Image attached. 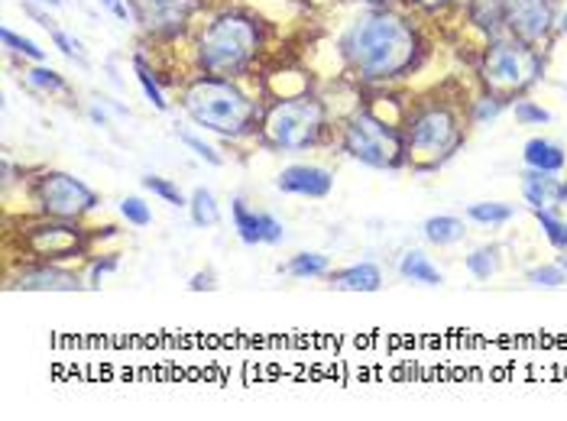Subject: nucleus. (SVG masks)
<instances>
[{"label": "nucleus", "mask_w": 567, "mask_h": 421, "mask_svg": "<svg viewBox=\"0 0 567 421\" xmlns=\"http://www.w3.org/2000/svg\"><path fill=\"white\" fill-rule=\"evenodd\" d=\"M341 55L360 82H393L419 62V33L393 10L373 7L344 30Z\"/></svg>", "instance_id": "f257e3e1"}, {"label": "nucleus", "mask_w": 567, "mask_h": 421, "mask_svg": "<svg viewBox=\"0 0 567 421\" xmlns=\"http://www.w3.org/2000/svg\"><path fill=\"white\" fill-rule=\"evenodd\" d=\"M182 111L198 126L220 133L227 140L250 136L260 126L257 101L234 82L218 75H202L182 91Z\"/></svg>", "instance_id": "f03ea898"}, {"label": "nucleus", "mask_w": 567, "mask_h": 421, "mask_svg": "<svg viewBox=\"0 0 567 421\" xmlns=\"http://www.w3.org/2000/svg\"><path fill=\"white\" fill-rule=\"evenodd\" d=\"M260 49L262 23L244 10L218 13L195 45L202 72L218 79H240L257 62Z\"/></svg>", "instance_id": "7ed1b4c3"}, {"label": "nucleus", "mask_w": 567, "mask_h": 421, "mask_svg": "<svg viewBox=\"0 0 567 421\" xmlns=\"http://www.w3.org/2000/svg\"><path fill=\"white\" fill-rule=\"evenodd\" d=\"M328 126V107L311 97V94H292V97H279L272 101L260 117L262 140L272 150H308L321 140Z\"/></svg>", "instance_id": "20e7f679"}, {"label": "nucleus", "mask_w": 567, "mask_h": 421, "mask_svg": "<svg viewBox=\"0 0 567 421\" xmlns=\"http://www.w3.org/2000/svg\"><path fill=\"white\" fill-rule=\"evenodd\" d=\"M542 69H545V62H542V55L528 42L496 40L486 49V55H483L481 79L493 94L509 101L513 94H519L528 84L538 82Z\"/></svg>", "instance_id": "39448f33"}, {"label": "nucleus", "mask_w": 567, "mask_h": 421, "mask_svg": "<svg viewBox=\"0 0 567 421\" xmlns=\"http://www.w3.org/2000/svg\"><path fill=\"white\" fill-rule=\"evenodd\" d=\"M344 153L370 168H399L405 163V136L370 111L353 114L344 126Z\"/></svg>", "instance_id": "423d86ee"}, {"label": "nucleus", "mask_w": 567, "mask_h": 421, "mask_svg": "<svg viewBox=\"0 0 567 421\" xmlns=\"http://www.w3.org/2000/svg\"><path fill=\"white\" fill-rule=\"evenodd\" d=\"M461 140H464V133H461L457 117L447 107L432 104V107H422L409 121V130H405V153L422 168H435L437 163H444L461 146Z\"/></svg>", "instance_id": "0eeeda50"}, {"label": "nucleus", "mask_w": 567, "mask_h": 421, "mask_svg": "<svg viewBox=\"0 0 567 421\" xmlns=\"http://www.w3.org/2000/svg\"><path fill=\"white\" fill-rule=\"evenodd\" d=\"M33 198L45 217H59V220H82L85 214L97 208V195L82 178L69 172H55V168H49L33 182Z\"/></svg>", "instance_id": "6e6552de"}, {"label": "nucleus", "mask_w": 567, "mask_h": 421, "mask_svg": "<svg viewBox=\"0 0 567 421\" xmlns=\"http://www.w3.org/2000/svg\"><path fill=\"white\" fill-rule=\"evenodd\" d=\"M131 7L133 20L143 27V33L156 40H173L202 10V0H133Z\"/></svg>", "instance_id": "1a4fd4ad"}, {"label": "nucleus", "mask_w": 567, "mask_h": 421, "mask_svg": "<svg viewBox=\"0 0 567 421\" xmlns=\"http://www.w3.org/2000/svg\"><path fill=\"white\" fill-rule=\"evenodd\" d=\"M27 247L33 256H40L43 263H59L69 259L85 247V230L75 227V220H59L49 217L43 224H33L27 230Z\"/></svg>", "instance_id": "9d476101"}, {"label": "nucleus", "mask_w": 567, "mask_h": 421, "mask_svg": "<svg viewBox=\"0 0 567 421\" xmlns=\"http://www.w3.org/2000/svg\"><path fill=\"white\" fill-rule=\"evenodd\" d=\"M499 3H503V17H506V30L516 40L535 45L551 33V23H555L551 0H499Z\"/></svg>", "instance_id": "9b49d317"}, {"label": "nucleus", "mask_w": 567, "mask_h": 421, "mask_svg": "<svg viewBox=\"0 0 567 421\" xmlns=\"http://www.w3.org/2000/svg\"><path fill=\"white\" fill-rule=\"evenodd\" d=\"M230 217H234V230H237V237L247 244V247H276V244H282L286 240V227H282V220L279 217H272V214H266V210H250L247 208V202L244 198H234L230 202Z\"/></svg>", "instance_id": "f8f14e48"}, {"label": "nucleus", "mask_w": 567, "mask_h": 421, "mask_svg": "<svg viewBox=\"0 0 567 421\" xmlns=\"http://www.w3.org/2000/svg\"><path fill=\"white\" fill-rule=\"evenodd\" d=\"M276 188L286 195H302V198H328L334 188V172L315 163H296L276 175Z\"/></svg>", "instance_id": "ddd939ff"}, {"label": "nucleus", "mask_w": 567, "mask_h": 421, "mask_svg": "<svg viewBox=\"0 0 567 421\" xmlns=\"http://www.w3.org/2000/svg\"><path fill=\"white\" fill-rule=\"evenodd\" d=\"M10 289H27V292H79L82 289V279L69 269H59V266H33V269H23Z\"/></svg>", "instance_id": "4468645a"}, {"label": "nucleus", "mask_w": 567, "mask_h": 421, "mask_svg": "<svg viewBox=\"0 0 567 421\" xmlns=\"http://www.w3.org/2000/svg\"><path fill=\"white\" fill-rule=\"evenodd\" d=\"M523 195H525V202H528V205H532L535 210L555 208V205H561V182L555 178V172L525 168Z\"/></svg>", "instance_id": "2eb2a0df"}, {"label": "nucleus", "mask_w": 567, "mask_h": 421, "mask_svg": "<svg viewBox=\"0 0 567 421\" xmlns=\"http://www.w3.org/2000/svg\"><path fill=\"white\" fill-rule=\"evenodd\" d=\"M328 283L338 292H377L383 286V269L377 263H353L348 269L328 273Z\"/></svg>", "instance_id": "dca6fc26"}, {"label": "nucleus", "mask_w": 567, "mask_h": 421, "mask_svg": "<svg viewBox=\"0 0 567 421\" xmlns=\"http://www.w3.org/2000/svg\"><path fill=\"white\" fill-rule=\"evenodd\" d=\"M523 160L528 168H542V172H555V175L567 166L565 150L558 143H551V140H542V136L525 143Z\"/></svg>", "instance_id": "f3484780"}, {"label": "nucleus", "mask_w": 567, "mask_h": 421, "mask_svg": "<svg viewBox=\"0 0 567 421\" xmlns=\"http://www.w3.org/2000/svg\"><path fill=\"white\" fill-rule=\"evenodd\" d=\"M399 273H402L405 279H412V283H422V286H437V283H441L437 266L422 250L405 253L402 263H399Z\"/></svg>", "instance_id": "a211bd4d"}, {"label": "nucleus", "mask_w": 567, "mask_h": 421, "mask_svg": "<svg viewBox=\"0 0 567 421\" xmlns=\"http://www.w3.org/2000/svg\"><path fill=\"white\" fill-rule=\"evenodd\" d=\"M464 220L461 217H451V214H437V217H429L425 220V237L437 244V247H451L457 240H464Z\"/></svg>", "instance_id": "6ab92c4d"}, {"label": "nucleus", "mask_w": 567, "mask_h": 421, "mask_svg": "<svg viewBox=\"0 0 567 421\" xmlns=\"http://www.w3.org/2000/svg\"><path fill=\"white\" fill-rule=\"evenodd\" d=\"M286 276L292 279H318V276H328L331 273V263L324 253H296L286 266H282Z\"/></svg>", "instance_id": "aec40b11"}, {"label": "nucleus", "mask_w": 567, "mask_h": 421, "mask_svg": "<svg viewBox=\"0 0 567 421\" xmlns=\"http://www.w3.org/2000/svg\"><path fill=\"white\" fill-rule=\"evenodd\" d=\"M471 20L489 37H499L506 30V17H503V3L499 0H474L471 3Z\"/></svg>", "instance_id": "412c9836"}, {"label": "nucleus", "mask_w": 567, "mask_h": 421, "mask_svg": "<svg viewBox=\"0 0 567 421\" xmlns=\"http://www.w3.org/2000/svg\"><path fill=\"white\" fill-rule=\"evenodd\" d=\"M188 214H192V220H195L198 227H215L220 220L218 202H215V195H212L208 188H195V192L188 195Z\"/></svg>", "instance_id": "4be33fe9"}, {"label": "nucleus", "mask_w": 567, "mask_h": 421, "mask_svg": "<svg viewBox=\"0 0 567 421\" xmlns=\"http://www.w3.org/2000/svg\"><path fill=\"white\" fill-rule=\"evenodd\" d=\"M23 75H27V84L33 91H40V94H69V82L55 69L43 65V62H37V69H30Z\"/></svg>", "instance_id": "5701e85b"}, {"label": "nucleus", "mask_w": 567, "mask_h": 421, "mask_svg": "<svg viewBox=\"0 0 567 421\" xmlns=\"http://www.w3.org/2000/svg\"><path fill=\"white\" fill-rule=\"evenodd\" d=\"M133 65H136V82L143 88V94H146V101L156 107V111H169V101H166V94H163V88L156 82V75H153V69L136 55L133 59Z\"/></svg>", "instance_id": "b1692460"}, {"label": "nucleus", "mask_w": 567, "mask_h": 421, "mask_svg": "<svg viewBox=\"0 0 567 421\" xmlns=\"http://www.w3.org/2000/svg\"><path fill=\"white\" fill-rule=\"evenodd\" d=\"M143 188L146 192H153L156 198H163L166 205H175V208H188V198L182 195V188L169 182V178H163V175H146L143 178Z\"/></svg>", "instance_id": "393cba45"}, {"label": "nucleus", "mask_w": 567, "mask_h": 421, "mask_svg": "<svg viewBox=\"0 0 567 421\" xmlns=\"http://www.w3.org/2000/svg\"><path fill=\"white\" fill-rule=\"evenodd\" d=\"M467 214L477 224H506V220H513L516 208L513 205H503V202H477V205L467 208Z\"/></svg>", "instance_id": "a878e982"}, {"label": "nucleus", "mask_w": 567, "mask_h": 421, "mask_svg": "<svg viewBox=\"0 0 567 421\" xmlns=\"http://www.w3.org/2000/svg\"><path fill=\"white\" fill-rule=\"evenodd\" d=\"M0 40H3V45H7L10 52L23 55V59H30V62H45V49H40L37 42L27 40V37H20V33H13L10 27H3V30H0Z\"/></svg>", "instance_id": "bb28decb"}, {"label": "nucleus", "mask_w": 567, "mask_h": 421, "mask_svg": "<svg viewBox=\"0 0 567 421\" xmlns=\"http://www.w3.org/2000/svg\"><path fill=\"white\" fill-rule=\"evenodd\" d=\"M535 217H538V227L545 230V237L558 247V250H567V224L558 217V214H551V208L545 210H535Z\"/></svg>", "instance_id": "cd10ccee"}, {"label": "nucleus", "mask_w": 567, "mask_h": 421, "mask_svg": "<svg viewBox=\"0 0 567 421\" xmlns=\"http://www.w3.org/2000/svg\"><path fill=\"white\" fill-rule=\"evenodd\" d=\"M467 269L477 276V279H489L496 269H499V256L493 247H481V250H474L467 256Z\"/></svg>", "instance_id": "c85d7f7f"}, {"label": "nucleus", "mask_w": 567, "mask_h": 421, "mask_svg": "<svg viewBox=\"0 0 567 421\" xmlns=\"http://www.w3.org/2000/svg\"><path fill=\"white\" fill-rule=\"evenodd\" d=\"M121 217L127 224H133V227H150L153 224V210H150V205L143 198H136V195H127L121 202Z\"/></svg>", "instance_id": "c756f323"}, {"label": "nucleus", "mask_w": 567, "mask_h": 421, "mask_svg": "<svg viewBox=\"0 0 567 421\" xmlns=\"http://www.w3.org/2000/svg\"><path fill=\"white\" fill-rule=\"evenodd\" d=\"M528 283H532V286H545V289H558V286H565L567 283V269L561 263H555V266H538V269L528 273Z\"/></svg>", "instance_id": "7c9ffc66"}, {"label": "nucleus", "mask_w": 567, "mask_h": 421, "mask_svg": "<svg viewBox=\"0 0 567 421\" xmlns=\"http://www.w3.org/2000/svg\"><path fill=\"white\" fill-rule=\"evenodd\" d=\"M178 140H182V143H185V146H188V150L198 156V160H205L208 166H220V163H224V160L218 156V150H215L212 143H205L202 136H195V133L182 130V133H178Z\"/></svg>", "instance_id": "2f4dec72"}, {"label": "nucleus", "mask_w": 567, "mask_h": 421, "mask_svg": "<svg viewBox=\"0 0 567 421\" xmlns=\"http://www.w3.org/2000/svg\"><path fill=\"white\" fill-rule=\"evenodd\" d=\"M45 33H49V40L55 42V49H59L62 55H69V59H75L79 65H85V55H82V45H79V40H72L69 33H62L55 23H52V27H45Z\"/></svg>", "instance_id": "473e14b6"}, {"label": "nucleus", "mask_w": 567, "mask_h": 421, "mask_svg": "<svg viewBox=\"0 0 567 421\" xmlns=\"http://www.w3.org/2000/svg\"><path fill=\"white\" fill-rule=\"evenodd\" d=\"M503 111H506V97H499V94H483L481 101H477L474 121H477V124H486V121H496V117H499Z\"/></svg>", "instance_id": "72a5a7b5"}, {"label": "nucleus", "mask_w": 567, "mask_h": 421, "mask_svg": "<svg viewBox=\"0 0 567 421\" xmlns=\"http://www.w3.org/2000/svg\"><path fill=\"white\" fill-rule=\"evenodd\" d=\"M513 111H516V121H519L523 126L548 124V121H551V114H548L545 107H538L535 101H516V107H513Z\"/></svg>", "instance_id": "f704fd0d"}, {"label": "nucleus", "mask_w": 567, "mask_h": 421, "mask_svg": "<svg viewBox=\"0 0 567 421\" xmlns=\"http://www.w3.org/2000/svg\"><path fill=\"white\" fill-rule=\"evenodd\" d=\"M117 266H121V259H117V256H104V259H97V263L91 266V273H87V286H94V289H97L104 276L117 273Z\"/></svg>", "instance_id": "c9c22d12"}, {"label": "nucleus", "mask_w": 567, "mask_h": 421, "mask_svg": "<svg viewBox=\"0 0 567 421\" xmlns=\"http://www.w3.org/2000/svg\"><path fill=\"white\" fill-rule=\"evenodd\" d=\"M101 3H104V7H107V10H111V13H114L117 20H121V23L133 20V7L127 3V0H101Z\"/></svg>", "instance_id": "e433bc0d"}, {"label": "nucleus", "mask_w": 567, "mask_h": 421, "mask_svg": "<svg viewBox=\"0 0 567 421\" xmlns=\"http://www.w3.org/2000/svg\"><path fill=\"white\" fill-rule=\"evenodd\" d=\"M192 289H195V292H202V289H215V276H212V273H198V276L192 279Z\"/></svg>", "instance_id": "4c0bfd02"}, {"label": "nucleus", "mask_w": 567, "mask_h": 421, "mask_svg": "<svg viewBox=\"0 0 567 421\" xmlns=\"http://www.w3.org/2000/svg\"><path fill=\"white\" fill-rule=\"evenodd\" d=\"M419 7H425V10H441V7H447V3H454V0H415Z\"/></svg>", "instance_id": "58836bf2"}, {"label": "nucleus", "mask_w": 567, "mask_h": 421, "mask_svg": "<svg viewBox=\"0 0 567 421\" xmlns=\"http://www.w3.org/2000/svg\"><path fill=\"white\" fill-rule=\"evenodd\" d=\"M363 3H373V7H386V3H393V0H363Z\"/></svg>", "instance_id": "ea45409f"}, {"label": "nucleus", "mask_w": 567, "mask_h": 421, "mask_svg": "<svg viewBox=\"0 0 567 421\" xmlns=\"http://www.w3.org/2000/svg\"><path fill=\"white\" fill-rule=\"evenodd\" d=\"M40 3H45V7H59L62 0H40Z\"/></svg>", "instance_id": "a19ab883"}, {"label": "nucleus", "mask_w": 567, "mask_h": 421, "mask_svg": "<svg viewBox=\"0 0 567 421\" xmlns=\"http://www.w3.org/2000/svg\"><path fill=\"white\" fill-rule=\"evenodd\" d=\"M561 205H567V182L561 185Z\"/></svg>", "instance_id": "79ce46f5"}, {"label": "nucleus", "mask_w": 567, "mask_h": 421, "mask_svg": "<svg viewBox=\"0 0 567 421\" xmlns=\"http://www.w3.org/2000/svg\"><path fill=\"white\" fill-rule=\"evenodd\" d=\"M561 33H567V13L561 17Z\"/></svg>", "instance_id": "37998d69"}, {"label": "nucleus", "mask_w": 567, "mask_h": 421, "mask_svg": "<svg viewBox=\"0 0 567 421\" xmlns=\"http://www.w3.org/2000/svg\"><path fill=\"white\" fill-rule=\"evenodd\" d=\"M558 263H561V266H565V269H567V250L561 253V259H558Z\"/></svg>", "instance_id": "c03bdc74"}]
</instances>
